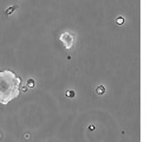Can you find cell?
Listing matches in <instances>:
<instances>
[{
  "instance_id": "cell-8",
  "label": "cell",
  "mask_w": 157,
  "mask_h": 142,
  "mask_svg": "<svg viewBox=\"0 0 157 142\" xmlns=\"http://www.w3.org/2000/svg\"><path fill=\"white\" fill-rule=\"evenodd\" d=\"M21 90H23V93H26V91H27V90H29V87H27V85H26V87H24L23 89H21Z\"/></svg>"
},
{
  "instance_id": "cell-6",
  "label": "cell",
  "mask_w": 157,
  "mask_h": 142,
  "mask_svg": "<svg viewBox=\"0 0 157 142\" xmlns=\"http://www.w3.org/2000/svg\"><path fill=\"white\" fill-rule=\"evenodd\" d=\"M124 18L123 17H117L116 18V24H117L118 26H122V25H124Z\"/></svg>"
},
{
  "instance_id": "cell-5",
  "label": "cell",
  "mask_w": 157,
  "mask_h": 142,
  "mask_svg": "<svg viewBox=\"0 0 157 142\" xmlns=\"http://www.w3.org/2000/svg\"><path fill=\"white\" fill-rule=\"evenodd\" d=\"M65 97H67V98H75V97H76V91L72 90V89L66 90V91H65Z\"/></svg>"
},
{
  "instance_id": "cell-10",
  "label": "cell",
  "mask_w": 157,
  "mask_h": 142,
  "mask_svg": "<svg viewBox=\"0 0 157 142\" xmlns=\"http://www.w3.org/2000/svg\"><path fill=\"white\" fill-rule=\"evenodd\" d=\"M24 137H25L26 140H29V139H30V135H29V134H25V136H24Z\"/></svg>"
},
{
  "instance_id": "cell-7",
  "label": "cell",
  "mask_w": 157,
  "mask_h": 142,
  "mask_svg": "<svg viewBox=\"0 0 157 142\" xmlns=\"http://www.w3.org/2000/svg\"><path fill=\"white\" fill-rule=\"evenodd\" d=\"M26 85L29 87V89H30V88H34L36 87V82H34V79L30 78L29 81H27V84H26Z\"/></svg>"
},
{
  "instance_id": "cell-2",
  "label": "cell",
  "mask_w": 157,
  "mask_h": 142,
  "mask_svg": "<svg viewBox=\"0 0 157 142\" xmlns=\"http://www.w3.org/2000/svg\"><path fill=\"white\" fill-rule=\"evenodd\" d=\"M59 40L63 44V46L69 50L75 44V36L72 33H70V32H62L60 36H59Z\"/></svg>"
},
{
  "instance_id": "cell-1",
  "label": "cell",
  "mask_w": 157,
  "mask_h": 142,
  "mask_svg": "<svg viewBox=\"0 0 157 142\" xmlns=\"http://www.w3.org/2000/svg\"><path fill=\"white\" fill-rule=\"evenodd\" d=\"M21 78L12 70L0 71V104L6 105L20 94Z\"/></svg>"
},
{
  "instance_id": "cell-3",
  "label": "cell",
  "mask_w": 157,
  "mask_h": 142,
  "mask_svg": "<svg viewBox=\"0 0 157 142\" xmlns=\"http://www.w3.org/2000/svg\"><path fill=\"white\" fill-rule=\"evenodd\" d=\"M18 5H13V6H10V7H7L6 8V10H5V14H6V16H11V14H13V12H14V11H17V10H18Z\"/></svg>"
},
{
  "instance_id": "cell-4",
  "label": "cell",
  "mask_w": 157,
  "mask_h": 142,
  "mask_svg": "<svg viewBox=\"0 0 157 142\" xmlns=\"http://www.w3.org/2000/svg\"><path fill=\"white\" fill-rule=\"evenodd\" d=\"M105 93H106V89H105L104 85H98V87L96 88V94L98 95V96H102Z\"/></svg>"
},
{
  "instance_id": "cell-9",
  "label": "cell",
  "mask_w": 157,
  "mask_h": 142,
  "mask_svg": "<svg viewBox=\"0 0 157 142\" xmlns=\"http://www.w3.org/2000/svg\"><path fill=\"white\" fill-rule=\"evenodd\" d=\"M89 129H90V130H94V129H96V127L92 126V124H91V126L89 127Z\"/></svg>"
}]
</instances>
